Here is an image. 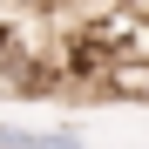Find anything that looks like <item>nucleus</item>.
<instances>
[{"instance_id":"obj_1","label":"nucleus","mask_w":149,"mask_h":149,"mask_svg":"<svg viewBox=\"0 0 149 149\" xmlns=\"http://www.w3.org/2000/svg\"><path fill=\"white\" fill-rule=\"evenodd\" d=\"M0 149H81L74 129H7L0 122Z\"/></svg>"}]
</instances>
